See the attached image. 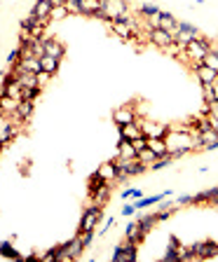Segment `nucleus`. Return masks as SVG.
Returning <instances> with one entry per match:
<instances>
[{"label":"nucleus","mask_w":218,"mask_h":262,"mask_svg":"<svg viewBox=\"0 0 218 262\" xmlns=\"http://www.w3.org/2000/svg\"><path fill=\"white\" fill-rule=\"evenodd\" d=\"M190 260H197V253L193 248H181V262H190Z\"/></svg>","instance_id":"obj_38"},{"label":"nucleus","mask_w":218,"mask_h":262,"mask_svg":"<svg viewBox=\"0 0 218 262\" xmlns=\"http://www.w3.org/2000/svg\"><path fill=\"white\" fill-rule=\"evenodd\" d=\"M214 47H216V45H214V40H211V38L199 35V38H195L190 45H186V52H183V56H181V59H183V61H190V63H202V61H204V56H207Z\"/></svg>","instance_id":"obj_1"},{"label":"nucleus","mask_w":218,"mask_h":262,"mask_svg":"<svg viewBox=\"0 0 218 262\" xmlns=\"http://www.w3.org/2000/svg\"><path fill=\"white\" fill-rule=\"evenodd\" d=\"M103 185H108V180H103V176H101L98 171H94V173L87 178V194L92 197V194H94L98 188H103Z\"/></svg>","instance_id":"obj_21"},{"label":"nucleus","mask_w":218,"mask_h":262,"mask_svg":"<svg viewBox=\"0 0 218 262\" xmlns=\"http://www.w3.org/2000/svg\"><path fill=\"white\" fill-rule=\"evenodd\" d=\"M98 10H103V0H82V17H92Z\"/></svg>","instance_id":"obj_24"},{"label":"nucleus","mask_w":218,"mask_h":262,"mask_svg":"<svg viewBox=\"0 0 218 262\" xmlns=\"http://www.w3.org/2000/svg\"><path fill=\"white\" fill-rule=\"evenodd\" d=\"M162 260H169V262H181V251L178 248H167V253L162 255Z\"/></svg>","instance_id":"obj_34"},{"label":"nucleus","mask_w":218,"mask_h":262,"mask_svg":"<svg viewBox=\"0 0 218 262\" xmlns=\"http://www.w3.org/2000/svg\"><path fill=\"white\" fill-rule=\"evenodd\" d=\"M136 255H139V243H131V241L122 243V262L124 260H136Z\"/></svg>","instance_id":"obj_26"},{"label":"nucleus","mask_w":218,"mask_h":262,"mask_svg":"<svg viewBox=\"0 0 218 262\" xmlns=\"http://www.w3.org/2000/svg\"><path fill=\"white\" fill-rule=\"evenodd\" d=\"M68 14H71V12H68V7H66V5H59V7H54V10H52L49 19H52V21H61V19H66Z\"/></svg>","instance_id":"obj_32"},{"label":"nucleus","mask_w":218,"mask_h":262,"mask_svg":"<svg viewBox=\"0 0 218 262\" xmlns=\"http://www.w3.org/2000/svg\"><path fill=\"white\" fill-rule=\"evenodd\" d=\"M40 21H43V19H40V17H35V14H33V12H31L28 17H24V19H22V31L31 33L33 28H35V26L40 24Z\"/></svg>","instance_id":"obj_28"},{"label":"nucleus","mask_w":218,"mask_h":262,"mask_svg":"<svg viewBox=\"0 0 218 262\" xmlns=\"http://www.w3.org/2000/svg\"><path fill=\"white\" fill-rule=\"evenodd\" d=\"M33 110H35V101H19L17 113H10V115H12V119H14L17 124L24 126L33 117Z\"/></svg>","instance_id":"obj_9"},{"label":"nucleus","mask_w":218,"mask_h":262,"mask_svg":"<svg viewBox=\"0 0 218 262\" xmlns=\"http://www.w3.org/2000/svg\"><path fill=\"white\" fill-rule=\"evenodd\" d=\"M216 206H218V194L214 197V201H211V209H216Z\"/></svg>","instance_id":"obj_49"},{"label":"nucleus","mask_w":218,"mask_h":262,"mask_svg":"<svg viewBox=\"0 0 218 262\" xmlns=\"http://www.w3.org/2000/svg\"><path fill=\"white\" fill-rule=\"evenodd\" d=\"M122 260V246H115V251H113V262H120Z\"/></svg>","instance_id":"obj_48"},{"label":"nucleus","mask_w":218,"mask_h":262,"mask_svg":"<svg viewBox=\"0 0 218 262\" xmlns=\"http://www.w3.org/2000/svg\"><path fill=\"white\" fill-rule=\"evenodd\" d=\"M134 213H136V206H134V204H127V206L122 209V215H134Z\"/></svg>","instance_id":"obj_47"},{"label":"nucleus","mask_w":218,"mask_h":262,"mask_svg":"<svg viewBox=\"0 0 218 262\" xmlns=\"http://www.w3.org/2000/svg\"><path fill=\"white\" fill-rule=\"evenodd\" d=\"M108 28L113 35H118V38H122V40H131V38H136L134 33H131V28L127 26V24H122V21H113V24H108Z\"/></svg>","instance_id":"obj_18"},{"label":"nucleus","mask_w":218,"mask_h":262,"mask_svg":"<svg viewBox=\"0 0 218 262\" xmlns=\"http://www.w3.org/2000/svg\"><path fill=\"white\" fill-rule=\"evenodd\" d=\"M193 251L197 253V260H211L218 255V241L214 239H204V241H197L190 246Z\"/></svg>","instance_id":"obj_6"},{"label":"nucleus","mask_w":218,"mask_h":262,"mask_svg":"<svg viewBox=\"0 0 218 262\" xmlns=\"http://www.w3.org/2000/svg\"><path fill=\"white\" fill-rule=\"evenodd\" d=\"M139 14H143V17H157V14H160V7H157V5H150V2H141Z\"/></svg>","instance_id":"obj_30"},{"label":"nucleus","mask_w":218,"mask_h":262,"mask_svg":"<svg viewBox=\"0 0 218 262\" xmlns=\"http://www.w3.org/2000/svg\"><path fill=\"white\" fill-rule=\"evenodd\" d=\"M199 38V31H197V26H193L190 21H178V33H176V42L178 45H190V42Z\"/></svg>","instance_id":"obj_8"},{"label":"nucleus","mask_w":218,"mask_h":262,"mask_svg":"<svg viewBox=\"0 0 218 262\" xmlns=\"http://www.w3.org/2000/svg\"><path fill=\"white\" fill-rule=\"evenodd\" d=\"M40 66H43L45 73H49L52 77H54V75L59 73V68H61V61H59L56 56H49V54H45L43 59H40Z\"/></svg>","instance_id":"obj_19"},{"label":"nucleus","mask_w":218,"mask_h":262,"mask_svg":"<svg viewBox=\"0 0 218 262\" xmlns=\"http://www.w3.org/2000/svg\"><path fill=\"white\" fill-rule=\"evenodd\" d=\"M204 194H207V201H209V206H211V201H214V197L218 194V185H214V188L204 190Z\"/></svg>","instance_id":"obj_41"},{"label":"nucleus","mask_w":218,"mask_h":262,"mask_svg":"<svg viewBox=\"0 0 218 262\" xmlns=\"http://www.w3.org/2000/svg\"><path fill=\"white\" fill-rule=\"evenodd\" d=\"M43 42H45V54H49V56H56L59 61L66 56V45L61 40H56V38H43Z\"/></svg>","instance_id":"obj_11"},{"label":"nucleus","mask_w":218,"mask_h":262,"mask_svg":"<svg viewBox=\"0 0 218 262\" xmlns=\"http://www.w3.org/2000/svg\"><path fill=\"white\" fill-rule=\"evenodd\" d=\"M52 10H54V2H52V0H35L31 12L35 14V17H40L43 21H52V19H49Z\"/></svg>","instance_id":"obj_15"},{"label":"nucleus","mask_w":218,"mask_h":262,"mask_svg":"<svg viewBox=\"0 0 218 262\" xmlns=\"http://www.w3.org/2000/svg\"><path fill=\"white\" fill-rule=\"evenodd\" d=\"M139 159H141V162H145V164H148V167H150V164H153L155 159H157V155H155L153 150H150V147H148V150H143L141 155H139Z\"/></svg>","instance_id":"obj_37"},{"label":"nucleus","mask_w":218,"mask_h":262,"mask_svg":"<svg viewBox=\"0 0 218 262\" xmlns=\"http://www.w3.org/2000/svg\"><path fill=\"white\" fill-rule=\"evenodd\" d=\"M211 150H218V138H216V141H211V143H207V145L202 147V152H211Z\"/></svg>","instance_id":"obj_46"},{"label":"nucleus","mask_w":218,"mask_h":262,"mask_svg":"<svg viewBox=\"0 0 218 262\" xmlns=\"http://www.w3.org/2000/svg\"><path fill=\"white\" fill-rule=\"evenodd\" d=\"M113 122L118 126L131 124V122H136V113H131L129 105H122V108H118V110L113 113Z\"/></svg>","instance_id":"obj_14"},{"label":"nucleus","mask_w":218,"mask_h":262,"mask_svg":"<svg viewBox=\"0 0 218 262\" xmlns=\"http://www.w3.org/2000/svg\"><path fill=\"white\" fill-rule=\"evenodd\" d=\"M14 131H17V124L7 119V115H2V131H0V143L2 147H7L12 143V138H14Z\"/></svg>","instance_id":"obj_16"},{"label":"nucleus","mask_w":218,"mask_h":262,"mask_svg":"<svg viewBox=\"0 0 218 262\" xmlns=\"http://www.w3.org/2000/svg\"><path fill=\"white\" fill-rule=\"evenodd\" d=\"M169 246H171V248H178V251L183 248V243L178 241V237H176V234H171V237H169Z\"/></svg>","instance_id":"obj_44"},{"label":"nucleus","mask_w":218,"mask_h":262,"mask_svg":"<svg viewBox=\"0 0 218 262\" xmlns=\"http://www.w3.org/2000/svg\"><path fill=\"white\" fill-rule=\"evenodd\" d=\"M145 35H148V40H150V45H155L157 49H167L169 45H174L176 42V35L171 31H167V28H153V31H145Z\"/></svg>","instance_id":"obj_3"},{"label":"nucleus","mask_w":218,"mask_h":262,"mask_svg":"<svg viewBox=\"0 0 218 262\" xmlns=\"http://www.w3.org/2000/svg\"><path fill=\"white\" fill-rule=\"evenodd\" d=\"M139 122H141L143 134H145L148 138H167V136H169V131H171V126H169V124L150 122V119H145V117H141Z\"/></svg>","instance_id":"obj_5"},{"label":"nucleus","mask_w":218,"mask_h":262,"mask_svg":"<svg viewBox=\"0 0 218 262\" xmlns=\"http://www.w3.org/2000/svg\"><path fill=\"white\" fill-rule=\"evenodd\" d=\"M2 255H5V258L10 255V258H14V260H24V255H19V253L14 251V248L10 246V241H5V243H2Z\"/></svg>","instance_id":"obj_36"},{"label":"nucleus","mask_w":218,"mask_h":262,"mask_svg":"<svg viewBox=\"0 0 218 262\" xmlns=\"http://www.w3.org/2000/svg\"><path fill=\"white\" fill-rule=\"evenodd\" d=\"M124 241L139 243V246L145 241V232L141 230L139 220H134V222H129V225H127V230H124Z\"/></svg>","instance_id":"obj_12"},{"label":"nucleus","mask_w":218,"mask_h":262,"mask_svg":"<svg viewBox=\"0 0 218 262\" xmlns=\"http://www.w3.org/2000/svg\"><path fill=\"white\" fill-rule=\"evenodd\" d=\"M176 204H178V206H188V204H193V197H190V194H183V197L176 199Z\"/></svg>","instance_id":"obj_45"},{"label":"nucleus","mask_w":218,"mask_h":262,"mask_svg":"<svg viewBox=\"0 0 218 262\" xmlns=\"http://www.w3.org/2000/svg\"><path fill=\"white\" fill-rule=\"evenodd\" d=\"M85 241H82V234H75L73 239H68V246H66V260H80L82 253H85Z\"/></svg>","instance_id":"obj_10"},{"label":"nucleus","mask_w":218,"mask_h":262,"mask_svg":"<svg viewBox=\"0 0 218 262\" xmlns=\"http://www.w3.org/2000/svg\"><path fill=\"white\" fill-rule=\"evenodd\" d=\"M141 199L143 194H141V190H136V188H129V190H122V199Z\"/></svg>","instance_id":"obj_39"},{"label":"nucleus","mask_w":218,"mask_h":262,"mask_svg":"<svg viewBox=\"0 0 218 262\" xmlns=\"http://www.w3.org/2000/svg\"><path fill=\"white\" fill-rule=\"evenodd\" d=\"M94 234H97V232H82V241H85V246H92V239H94Z\"/></svg>","instance_id":"obj_43"},{"label":"nucleus","mask_w":218,"mask_h":262,"mask_svg":"<svg viewBox=\"0 0 218 262\" xmlns=\"http://www.w3.org/2000/svg\"><path fill=\"white\" fill-rule=\"evenodd\" d=\"M97 171L103 176V180H108L110 185H115V183H118V168H115V162H113V159H110V162H103Z\"/></svg>","instance_id":"obj_17"},{"label":"nucleus","mask_w":218,"mask_h":262,"mask_svg":"<svg viewBox=\"0 0 218 262\" xmlns=\"http://www.w3.org/2000/svg\"><path fill=\"white\" fill-rule=\"evenodd\" d=\"M160 222V218H157V213H145V215H141L139 218V225H141V230L148 234V232H153V227Z\"/></svg>","instance_id":"obj_22"},{"label":"nucleus","mask_w":218,"mask_h":262,"mask_svg":"<svg viewBox=\"0 0 218 262\" xmlns=\"http://www.w3.org/2000/svg\"><path fill=\"white\" fill-rule=\"evenodd\" d=\"M171 192L167 190V192H162V194H153V197H141L139 201H134V206H136V211H143L145 206H153V204H160L162 199H167Z\"/></svg>","instance_id":"obj_20"},{"label":"nucleus","mask_w":218,"mask_h":262,"mask_svg":"<svg viewBox=\"0 0 218 262\" xmlns=\"http://www.w3.org/2000/svg\"><path fill=\"white\" fill-rule=\"evenodd\" d=\"M49 80H52V75H49V73H45V71H40V73H38V82H40V87H43V89H45V84L49 82Z\"/></svg>","instance_id":"obj_40"},{"label":"nucleus","mask_w":218,"mask_h":262,"mask_svg":"<svg viewBox=\"0 0 218 262\" xmlns=\"http://www.w3.org/2000/svg\"><path fill=\"white\" fill-rule=\"evenodd\" d=\"M190 71L195 73L197 82L199 84H216L218 82V73L214 68H209L204 63H190Z\"/></svg>","instance_id":"obj_7"},{"label":"nucleus","mask_w":218,"mask_h":262,"mask_svg":"<svg viewBox=\"0 0 218 262\" xmlns=\"http://www.w3.org/2000/svg\"><path fill=\"white\" fill-rule=\"evenodd\" d=\"M17 108H19V101H17V98H12V96H0V113H2V115L17 113Z\"/></svg>","instance_id":"obj_23"},{"label":"nucleus","mask_w":218,"mask_h":262,"mask_svg":"<svg viewBox=\"0 0 218 262\" xmlns=\"http://www.w3.org/2000/svg\"><path fill=\"white\" fill-rule=\"evenodd\" d=\"M118 131H120V138H124V141H134V138L143 136V126H141V122H139V117H136V122H131V124L118 126Z\"/></svg>","instance_id":"obj_13"},{"label":"nucleus","mask_w":218,"mask_h":262,"mask_svg":"<svg viewBox=\"0 0 218 262\" xmlns=\"http://www.w3.org/2000/svg\"><path fill=\"white\" fill-rule=\"evenodd\" d=\"M103 206H106V204H97V201H92L89 206H85V211H82V218H80L77 234H82V232H97L98 220L103 218Z\"/></svg>","instance_id":"obj_2"},{"label":"nucleus","mask_w":218,"mask_h":262,"mask_svg":"<svg viewBox=\"0 0 218 262\" xmlns=\"http://www.w3.org/2000/svg\"><path fill=\"white\" fill-rule=\"evenodd\" d=\"M110 192H113V185H103V188H98L94 194H92V201H97V204H108L110 199Z\"/></svg>","instance_id":"obj_25"},{"label":"nucleus","mask_w":218,"mask_h":262,"mask_svg":"<svg viewBox=\"0 0 218 262\" xmlns=\"http://www.w3.org/2000/svg\"><path fill=\"white\" fill-rule=\"evenodd\" d=\"M22 56H24V49H22V47H14V49H10V54H7V63H10V66H14V63L19 61Z\"/></svg>","instance_id":"obj_35"},{"label":"nucleus","mask_w":218,"mask_h":262,"mask_svg":"<svg viewBox=\"0 0 218 262\" xmlns=\"http://www.w3.org/2000/svg\"><path fill=\"white\" fill-rule=\"evenodd\" d=\"M164 52L169 54V56H174V59H181V56H183V52H186V47H183V45H178V42H174V45H169Z\"/></svg>","instance_id":"obj_33"},{"label":"nucleus","mask_w":218,"mask_h":262,"mask_svg":"<svg viewBox=\"0 0 218 262\" xmlns=\"http://www.w3.org/2000/svg\"><path fill=\"white\" fill-rule=\"evenodd\" d=\"M131 7L127 0H103V12H106V24H113L115 17L127 14Z\"/></svg>","instance_id":"obj_4"},{"label":"nucleus","mask_w":218,"mask_h":262,"mask_svg":"<svg viewBox=\"0 0 218 262\" xmlns=\"http://www.w3.org/2000/svg\"><path fill=\"white\" fill-rule=\"evenodd\" d=\"M202 63H204V66H209V68H214V71L218 73V47H214V49L204 56V61H202Z\"/></svg>","instance_id":"obj_29"},{"label":"nucleus","mask_w":218,"mask_h":262,"mask_svg":"<svg viewBox=\"0 0 218 262\" xmlns=\"http://www.w3.org/2000/svg\"><path fill=\"white\" fill-rule=\"evenodd\" d=\"M43 94V87H24L22 89V101H38Z\"/></svg>","instance_id":"obj_27"},{"label":"nucleus","mask_w":218,"mask_h":262,"mask_svg":"<svg viewBox=\"0 0 218 262\" xmlns=\"http://www.w3.org/2000/svg\"><path fill=\"white\" fill-rule=\"evenodd\" d=\"M113 225H115V218H108V220H106V225H101V227H98V234H106Z\"/></svg>","instance_id":"obj_42"},{"label":"nucleus","mask_w":218,"mask_h":262,"mask_svg":"<svg viewBox=\"0 0 218 262\" xmlns=\"http://www.w3.org/2000/svg\"><path fill=\"white\" fill-rule=\"evenodd\" d=\"M171 162H174V157H171V155H167V157H157L153 164H150V171H160V168H167L169 164H171Z\"/></svg>","instance_id":"obj_31"}]
</instances>
